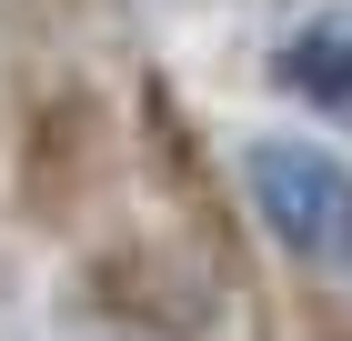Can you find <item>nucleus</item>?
<instances>
[{
	"mask_svg": "<svg viewBox=\"0 0 352 341\" xmlns=\"http://www.w3.org/2000/svg\"><path fill=\"white\" fill-rule=\"evenodd\" d=\"M272 80H282L302 110H322V121H342V131H352V0H332V10H312V21L282 30Z\"/></svg>",
	"mask_w": 352,
	"mask_h": 341,
	"instance_id": "nucleus-2",
	"label": "nucleus"
},
{
	"mask_svg": "<svg viewBox=\"0 0 352 341\" xmlns=\"http://www.w3.org/2000/svg\"><path fill=\"white\" fill-rule=\"evenodd\" d=\"M242 201L302 271H352V171L322 151V141L272 131L242 151Z\"/></svg>",
	"mask_w": 352,
	"mask_h": 341,
	"instance_id": "nucleus-1",
	"label": "nucleus"
}]
</instances>
